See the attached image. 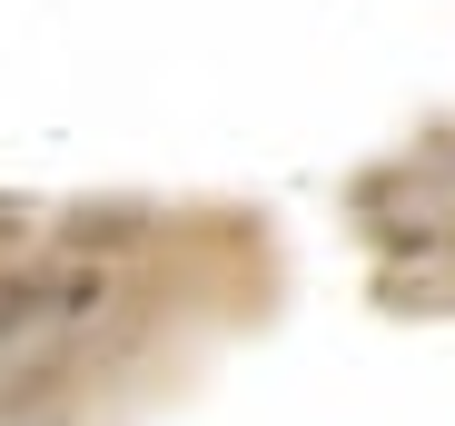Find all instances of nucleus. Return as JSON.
<instances>
[]
</instances>
